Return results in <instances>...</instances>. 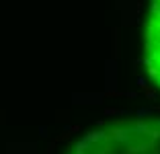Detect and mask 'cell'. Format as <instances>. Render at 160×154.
<instances>
[{"instance_id":"cell-1","label":"cell","mask_w":160,"mask_h":154,"mask_svg":"<svg viewBox=\"0 0 160 154\" xmlns=\"http://www.w3.org/2000/svg\"><path fill=\"white\" fill-rule=\"evenodd\" d=\"M148 64H150L152 76L160 82V0H152V17L148 25Z\"/></svg>"}]
</instances>
